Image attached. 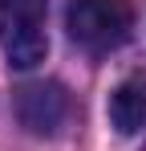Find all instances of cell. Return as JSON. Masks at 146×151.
<instances>
[{"label": "cell", "instance_id": "cell-1", "mask_svg": "<svg viewBox=\"0 0 146 151\" xmlns=\"http://www.w3.org/2000/svg\"><path fill=\"white\" fill-rule=\"evenodd\" d=\"M65 29L85 53H114L134 29L130 0H69Z\"/></svg>", "mask_w": 146, "mask_h": 151}, {"label": "cell", "instance_id": "cell-4", "mask_svg": "<svg viewBox=\"0 0 146 151\" xmlns=\"http://www.w3.org/2000/svg\"><path fill=\"white\" fill-rule=\"evenodd\" d=\"M110 123H114L118 135L146 131V82L142 78H126L110 94Z\"/></svg>", "mask_w": 146, "mask_h": 151}, {"label": "cell", "instance_id": "cell-2", "mask_svg": "<svg viewBox=\"0 0 146 151\" xmlns=\"http://www.w3.org/2000/svg\"><path fill=\"white\" fill-rule=\"evenodd\" d=\"M49 0H0V49L8 65L37 70L49 53Z\"/></svg>", "mask_w": 146, "mask_h": 151}, {"label": "cell", "instance_id": "cell-3", "mask_svg": "<svg viewBox=\"0 0 146 151\" xmlns=\"http://www.w3.org/2000/svg\"><path fill=\"white\" fill-rule=\"evenodd\" d=\"M73 114V102L61 82H28L16 90V119L33 135H61Z\"/></svg>", "mask_w": 146, "mask_h": 151}]
</instances>
